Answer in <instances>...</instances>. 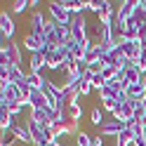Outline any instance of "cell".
Listing matches in <instances>:
<instances>
[{
	"label": "cell",
	"instance_id": "9c48e42d",
	"mask_svg": "<svg viewBox=\"0 0 146 146\" xmlns=\"http://www.w3.org/2000/svg\"><path fill=\"white\" fill-rule=\"evenodd\" d=\"M42 45H45V38H40V35H35V33H26V38H24V47L29 50L31 54H35V52H40L42 50Z\"/></svg>",
	"mask_w": 146,
	"mask_h": 146
},
{
	"label": "cell",
	"instance_id": "5b68a950",
	"mask_svg": "<svg viewBox=\"0 0 146 146\" xmlns=\"http://www.w3.org/2000/svg\"><path fill=\"white\" fill-rule=\"evenodd\" d=\"M14 31H17V26H14V21H12L10 12H3V14H0V38H5L7 42H12Z\"/></svg>",
	"mask_w": 146,
	"mask_h": 146
},
{
	"label": "cell",
	"instance_id": "52a82bcc",
	"mask_svg": "<svg viewBox=\"0 0 146 146\" xmlns=\"http://www.w3.org/2000/svg\"><path fill=\"white\" fill-rule=\"evenodd\" d=\"M45 71H47V61L40 52H35L29 57V73H38V76H45Z\"/></svg>",
	"mask_w": 146,
	"mask_h": 146
},
{
	"label": "cell",
	"instance_id": "2e32d148",
	"mask_svg": "<svg viewBox=\"0 0 146 146\" xmlns=\"http://www.w3.org/2000/svg\"><path fill=\"white\" fill-rule=\"evenodd\" d=\"M42 85H45V76L29 73V87H31V90H42Z\"/></svg>",
	"mask_w": 146,
	"mask_h": 146
},
{
	"label": "cell",
	"instance_id": "277c9868",
	"mask_svg": "<svg viewBox=\"0 0 146 146\" xmlns=\"http://www.w3.org/2000/svg\"><path fill=\"white\" fill-rule=\"evenodd\" d=\"M125 123L123 120H115V118H108V120L102 125V127H99V134H102V137H115V139H118V134H120L123 130H125Z\"/></svg>",
	"mask_w": 146,
	"mask_h": 146
},
{
	"label": "cell",
	"instance_id": "ac0fdd59",
	"mask_svg": "<svg viewBox=\"0 0 146 146\" xmlns=\"http://www.w3.org/2000/svg\"><path fill=\"white\" fill-rule=\"evenodd\" d=\"M92 92H94V85L90 83V80H83V83H80V94H83V97L87 99V97L92 94Z\"/></svg>",
	"mask_w": 146,
	"mask_h": 146
},
{
	"label": "cell",
	"instance_id": "d6986e66",
	"mask_svg": "<svg viewBox=\"0 0 146 146\" xmlns=\"http://www.w3.org/2000/svg\"><path fill=\"white\" fill-rule=\"evenodd\" d=\"M92 146H104V137L102 134H92Z\"/></svg>",
	"mask_w": 146,
	"mask_h": 146
},
{
	"label": "cell",
	"instance_id": "7402d4cb",
	"mask_svg": "<svg viewBox=\"0 0 146 146\" xmlns=\"http://www.w3.org/2000/svg\"><path fill=\"white\" fill-rule=\"evenodd\" d=\"M115 146H118V144H115Z\"/></svg>",
	"mask_w": 146,
	"mask_h": 146
},
{
	"label": "cell",
	"instance_id": "44dd1931",
	"mask_svg": "<svg viewBox=\"0 0 146 146\" xmlns=\"http://www.w3.org/2000/svg\"><path fill=\"white\" fill-rule=\"evenodd\" d=\"M141 104H144V106H146V97H144V102H141Z\"/></svg>",
	"mask_w": 146,
	"mask_h": 146
},
{
	"label": "cell",
	"instance_id": "4fadbf2b",
	"mask_svg": "<svg viewBox=\"0 0 146 146\" xmlns=\"http://www.w3.org/2000/svg\"><path fill=\"white\" fill-rule=\"evenodd\" d=\"M90 123H92L94 127H102V125L106 123V118H104V108H99V106H94L92 111H90Z\"/></svg>",
	"mask_w": 146,
	"mask_h": 146
},
{
	"label": "cell",
	"instance_id": "ffe728a7",
	"mask_svg": "<svg viewBox=\"0 0 146 146\" xmlns=\"http://www.w3.org/2000/svg\"><path fill=\"white\" fill-rule=\"evenodd\" d=\"M45 146H64V144H59V141H50V144H45Z\"/></svg>",
	"mask_w": 146,
	"mask_h": 146
},
{
	"label": "cell",
	"instance_id": "e0dca14e",
	"mask_svg": "<svg viewBox=\"0 0 146 146\" xmlns=\"http://www.w3.org/2000/svg\"><path fill=\"white\" fill-rule=\"evenodd\" d=\"M29 7H31L29 0H14V3H12V12H14V14H21V12L29 10Z\"/></svg>",
	"mask_w": 146,
	"mask_h": 146
},
{
	"label": "cell",
	"instance_id": "8fae6325",
	"mask_svg": "<svg viewBox=\"0 0 146 146\" xmlns=\"http://www.w3.org/2000/svg\"><path fill=\"white\" fill-rule=\"evenodd\" d=\"M127 97H130V102H144V97H146V87L141 83H134V85H127Z\"/></svg>",
	"mask_w": 146,
	"mask_h": 146
},
{
	"label": "cell",
	"instance_id": "3957f363",
	"mask_svg": "<svg viewBox=\"0 0 146 146\" xmlns=\"http://www.w3.org/2000/svg\"><path fill=\"white\" fill-rule=\"evenodd\" d=\"M10 132L17 137L19 144H31L33 146V134L29 130V123H21V120H14V125L10 127Z\"/></svg>",
	"mask_w": 146,
	"mask_h": 146
},
{
	"label": "cell",
	"instance_id": "ba28073f",
	"mask_svg": "<svg viewBox=\"0 0 146 146\" xmlns=\"http://www.w3.org/2000/svg\"><path fill=\"white\" fill-rule=\"evenodd\" d=\"M52 108H31L29 111V115H31V120H35V123H40V125H52Z\"/></svg>",
	"mask_w": 146,
	"mask_h": 146
},
{
	"label": "cell",
	"instance_id": "7a4b0ae2",
	"mask_svg": "<svg viewBox=\"0 0 146 146\" xmlns=\"http://www.w3.org/2000/svg\"><path fill=\"white\" fill-rule=\"evenodd\" d=\"M47 14H50V19L54 24H59V26H71V21H73V14L68 10H64V5L59 3V0L47 3Z\"/></svg>",
	"mask_w": 146,
	"mask_h": 146
},
{
	"label": "cell",
	"instance_id": "5bb4252c",
	"mask_svg": "<svg viewBox=\"0 0 146 146\" xmlns=\"http://www.w3.org/2000/svg\"><path fill=\"white\" fill-rule=\"evenodd\" d=\"M66 111H68V118L71 120H83V115H85V111H83V104H68L66 106Z\"/></svg>",
	"mask_w": 146,
	"mask_h": 146
},
{
	"label": "cell",
	"instance_id": "7c38bea8",
	"mask_svg": "<svg viewBox=\"0 0 146 146\" xmlns=\"http://www.w3.org/2000/svg\"><path fill=\"white\" fill-rule=\"evenodd\" d=\"M115 144H118V146H132V144H134V132L130 130V127H125V130L118 134Z\"/></svg>",
	"mask_w": 146,
	"mask_h": 146
},
{
	"label": "cell",
	"instance_id": "8992f818",
	"mask_svg": "<svg viewBox=\"0 0 146 146\" xmlns=\"http://www.w3.org/2000/svg\"><path fill=\"white\" fill-rule=\"evenodd\" d=\"M47 17H45L40 10H35L33 14H31V33H35V35H40V38H45V26H47Z\"/></svg>",
	"mask_w": 146,
	"mask_h": 146
},
{
	"label": "cell",
	"instance_id": "6da1fadb",
	"mask_svg": "<svg viewBox=\"0 0 146 146\" xmlns=\"http://www.w3.org/2000/svg\"><path fill=\"white\" fill-rule=\"evenodd\" d=\"M0 66H19L21 68V50L19 42H10L5 47H0Z\"/></svg>",
	"mask_w": 146,
	"mask_h": 146
},
{
	"label": "cell",
	"instance_id": "30bf717a",
	"mask_svg": "<svg viewBox=\"0 0 146 146\" xmlns=\"http://www.w3.org/2000/svg\"><path fill=\"white\" fill-rule=\"evenodd\" d=\"M29 106H31V108H50L47 97H45L42 90H33V92H31V97H29Z\"/></svg>",
	"mask_w": 146,
	"mask_h": 146
},
{
	"label": "cell",
	"instance_id": "9a60e30c",
	"mask_svg": "<svg viewBox=\"0 0 146 146\" xmlns=\"http://www.w3.org/2000/svg\"><path fill=\"white\" fill-rule=\"evenodd\" d=\"M73 146H92V134H87L85 130H80L73 137Z\"/></svg>",
	"mask_w": 146,
	"mask_h": 146
}]
</instances>
